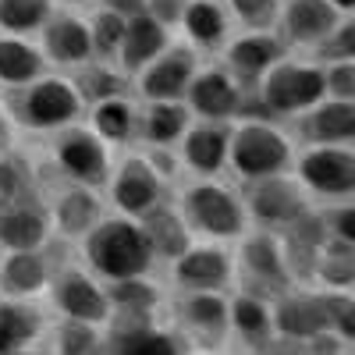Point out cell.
Masks as SVG:
<instances>
[{"instance_id":"16","label":"cell","mask_w":355,"mask_h":355,"mask_svg":"<svg viewBox=\"0 0 355 355\" xmlns=\"http://www.w3.org/2000/svg\"><path fill=\"white\" fill-rule=\"evenodd\" d=\"M40 50L50 68H75L93 57V40H89V21L75 11L53 8V15L40 28Z\"/></svg>"},{"instance_id":"8","label":"cell","mask_w":355,"mask_h":355,"mask_svg":"<svg viewBox=\"0 0 355 355\" xmlns=\"http://www.w3.org/2000/svg\"><path fill=\"white\" fill-rule=\"evenodd\" d=\"M295 178L309 196L352 199L355 196V150L341 142H309L295 160Z\"/></svg>"},{"instance_id":"38","label":"cell","mask_w":355,"mask_h":355,"mask_svg":"<svg viewBox=\"0 0 355 355\" xmlns=\"http://www.w3.org/2000/svg\"><path fill=\"white\" fill-rule=\"evenodd\" d=\"M323 313H327V327L341 341H355V291L352 288H323Z\"/></svg>"},{"instance_id":"15","label":"cell","mask_w":355,"mask_h":355,"mask_svg":"<svg viewBox=\"0 0 355 355\" xmlns=\"http://www.w3.org/2000/svg\"><path fill=\"white\" fill-rule=\"evenodd\" d=\"M53 239L43 192L0 202V249H43Z\"/></svg>"},{"instance_id":"45","label":"cell","mask_w":355,"mask_h":355,"mask_svg":"<svg viewBox=\"0 0 355 355\" xmlns=\"http://www.w3.org/2000/svg\"><path fill=\"white\" fill-rule=\"evenodd\" d=\"M100 8H110V11H117V15H135V11H146V0H96Z\"/></svg>"},{"instance_id":"34","label":"cell","mask_w":355,"mask_h":355,"mask_svg":"<svg viewBox=\"0 0 355 355\" xmlns=\"http://www.w3.org/2000/svg\"><path fill=\"white\" fill-rule=\"evenodd\" d=\"M50 348L61 355H89V352H103V323H89V320H71V316H57L53 331L46 327Z\"/></svg>"},{"instance_id":"37","label":"cell","mask_w":355,"mask_h":355,"mask_svg":"<svg viewBox=\"0 0 355 355\" xmlns=\"http://www.w3.org/2000/svg\"><path fill=\"white\" fill-rule=\"evenodd\" d=\"M107 302H110V309L157 313V306H160V288H157L153 281H146V274L117 277V281H107Z\"/></svg>"},{"instance_id":"49","label":"cell","mask_w":355,"mask_h":355,"mask_svg":"<svg viewBox=\"0 0 355 355\" xmlns=\"http://www.w3.org/2000/svg\"><path fill=\"white\" fill-rule=\"evenodd\" d=\"M352 142H355V139H352Z\"/></svg>"},{"instance_id":"9","label":"cell","mask_w":355,"mask_h":355,"mask_svg":"<svg viewBox=\"0 0 355 355\" xmlns=\"http://www.w3.org/2000/svg\"><path fill=\"white\" fill-rule=\"evenodd\" d=\"M242 202H245V214L256 224L281 231L284 224L299 220L309 210V192L302 189L299 178H288L284 171H277L266 178H252Z\"/></svg>"},{"instance_id":"17","label":"cell","mask_w":355,"mask_h":355,"mask_svg":"<svg viewBox=\"0 0 355 355\" xmlns=\"http://www.w3.org/2000/svg\"><path fill=\"white\" fill-rule=\"evenodd\" d=\"M171 277L182 291H224L234 281V263L220 245H189L171 259Z\"/></svg>"},{"instance_id":"33","label":"cell","mask_w":355,"mask_h":355,"mask_svg":"<svg viewBox=\"0 0 355 355\" xmlns=\"http://www.w3.org/2000/svg\"><path fill=\"white\" fill-rule=\"evenodd\" d=\"M323 288H355V242L327 234L313 259V274Z\"/></svg>"},{"instance_id":"39","label":"cell","mask_w":355,"mask_h":355,"mask_svg":"<svg viewBox=\"0 0 355 355\" xmlns=\"http://www.w3.org/2000/svg\"><path fill=\"white\" fill-rule=\"evenodd\" d=\"M121 33H125V15H117L110 8H100L93 18H89L93 57H100V61H114L117 46H121Z\"/></svg>"},{"instance_id":"44","label":"cell","mask_w":355,"mask_h":355,"mask_svg":"<svg viewBox=\"0 0 355 355\" xmlns=\"http://www.w3.org/2000/svg\"><path fill=\"white\" fill-rule=\"evenodd\" d=\"M189 0H146V11H150L157 21H164L167 28L182 21V11H185Z\"/></svg>"},{"instance_id":"26","label":"cell","mask_w":355,"mask_h":355,"mask_svg":"<svg viewBox=\"0 0 355 355\" xmlns=\"http://www.w3.org/2000/svg\"><path fill=\"white\" fill-rule=\"evenodd\" d=\"M281 57H284V46L277 36H270V28L266 33L249 28L245 36L227 43V71L239 82H259L263 71L270 64H277Z\"/></svg>"},{"instance_id":"3","label":"cell","mask_w":355,"mask_h":355,"mask_svg":"<svg viewBox=\"0 0 355 355\" xmlns=\"http://www.w3.org/2000/svg\"><path fill=\"white\" fill-rule=\"evenodd\" d=\"M178 214L185 217L189 231L202 234L206 242H234L239 234H245V224H249L242 196H234L227 185L210 182V178L182 189Z\"/></svg>"},{"instance_id":"48","label":"cell","mask_w":355,"mask_h":355,"mask_svg":"<svg viewBox=\"0 0 355 355\" xmlns=\"http://www.w3.org/2000/svg\"><path fill=\"white\" fill-rule=\"evenodd\" d=\"M338 11H355V0H331Z\"/></svg>"},{"instance_id":"20","label":"cell","mask_w":355,"mask_h":355,"mask_svg":"<svg viewBox=\"0 0 355 355\" xmlns=\"http://www.w3.org/2000/svg\"><path fill=\"white\" fill-rule=\"evenodd\" d=\"M178 323L185 327V341L220 345L227 334V299L224 291H185L178 302Z\"/></svg>"},{"instance_id":"22","label":"cell","mask_w":355,"mask_h":355,"mask_svg":"<svg viewBox=\"0 0 355 355\" xmlns=\"http://www.w3.org/2000/svg\"><path fill=\"white\" fill-rule=\"evenodd\" d=\"M227 135L231 128H224V121H202L182 132V146H178V157L189 171H196L199 178H214L224 164H227Z\"/></svg>"},{"instance_id":"6","label":"cell","mask_w":355,"mask_h":355,"mask_svg":"<svg viewBox=\"0 0 355 355\" xmlns=\"http://www.w3.org/2000/svg\"><path fill=\"white\" fill-rule=\"evenodd\" d=\"M259 103L266 117H288L302 114L316 100L327 96V78H323V64H302V61H281L270 64L259 78Z\"/></svg>"},{"instance_id":"46","label":"cell","mask_w":355,"mask_h":355,"mask_svg":"<svg viewBox=\"0 0 355 355\" xmlns=\"http://www.w3.org/2000/svg\"><path fill=\"white\" fill-rule=\"evenodd\" d=\"M11 139H15V125H11L8 110L0 107V150H8V146H11Z\"/></svg>"},{"instance_id":"35","label":"cell","mask_w":355,"mask_h":355,"mask_svg":"<svg viewBox=\"0 0 355 355\" xmlns=\"http://www.w3.org/2000/svg\"><path fill=\"white\" fill-rule=\"evenodd\" d=\"M178 25L185 28V36L196 46H217L227 36V18H224V11L214 4V0H189Z\"/></svg>"},{"instance_id":"28","label":"cell","mask_w":355,"mask_h":355,"mask_svg":"<svg viewBox=\"0 0 355 355\" xmlns=\"http://www.w3.org/2000/svg\"><path fill=\"white\" fill-rule=\"evenodd\" d=\"M43 71H50V64H46L40 43H33L28 36L0 33V89L25 85V82L40 78Z\"/></svg>"},{"instance_id":"24","label":"cell","mask_w":355,"mask_h":355,"mask_svg":"<svg viewBox=\"0 0 355 355\" xmlns=\"http://www.w3.org/2000/svg\"><path fill=\"white\" fill-rule=\"evenodd\" d=\"M46 334V316L36 299H11L0 295V355L33 348Z\"/></svg>"},{"instance_id":"21","label":"cell","mask_w":355,"mask_h":355,"mask_svg":"<svg viewBox=\"0 0 355 355\" xmlns=\"http://www.w3.org/2000/svg\"><path fill=\"white\" fill-rule=\"evenodd\" d=\"M171 43L167 25L157 21L150 11H135L125 18V33H121V46L114 53V64L125 75H135L139 68H146L153 57Z\"/></svg>"},{"instance_id":"25","label":"cell","mask_w":355,"mask_h":355,"mask_svg":"<svg viewBox=\"0 0 355 355\" xmlns=\"http://www.w3.org/2000/svg\"><path fill=\"white\" fill-rule=\"evenodd\" d=\"M299 132L306 142H352L355 139V100L323 96L302 110Z\"/></svg>"},{"instance_id":"1","label":"cell","mask_w":355,"mask_h":355,"mask_svg":"<svg viewBox=\"0 0 355 355\" xmlns=\"http://www.w3.org/2000/svg\"><path fill=\"white\" fill-rule=\"evenodd\" d=\"M0 107L8 110L15 128L36 132V135H50L71 121H82V110H85L71 75H50V71H43L40 78L25 85L4 89Z\"/></svg>"},{"instance_id":"12","label":"cell","mask_w":355,"mask_h":355,"mask_svg":"<svg viewBox=\"0 0 355 355\" xmlns=\"http://www.w3.org/2000/svg\"><path fill=\"white\" fill-rule=\"evenodd\" d=\"M100 189H89V185H78V182H64L43 192V202H46V214H50V231L64 242H78L82 234L93 227L100 217H103V202L96 196Z\"/></svg>"},{"instance_id":"42","label":"cell","mask_w":355,"mask_h":355,"mask_svg":"<svg viewBox=\"0 0 355 355\" xmlns=\"http://www.w3.org/2000/svg\"><path fill=\"white\" fill-rule=\"evenodd\" d=\"M323 78H327V96L355 100V61H331L323 68Z\"/></svg>"},{"instance_id":"4","label":"cell","mask_w":355,"mask_h":355,"mask_svg":"<svg viewBox=\"0 0 355 355\" xmlns=\"http://www.w3.org/2000/svg\"><path fill=\"white\" fill-rule=\"evenodd\" d=\"M295 160L291 153V139L274 128L270 121H239L227 135V164L231 171L242 178V182H252V178H266V174H277L288 171Z\"/></svg>"},{"instance_id":"29","label":"cell","mask_w":355,"mask_h":355,"mask_svg":"<svg viewBox=\"0 0 355 355\" xmlns=\"http://www.w3.org/2000/svg\"><path fill=\"white\" fill-rule=\"evenodd\" d=\"M89 128L107 146H125L132 142V135H139V110L128 100V93L107 96L100 103H89Z\"/></svg>"},{"instance_id":"31","label":"cell","mask_w":355,"mask_h":355,"mask_svg":"<svg viewBox=\"0 0 355 355\" xmlns=\"http://www.w3.org/2000/svg\"><path fill=\"white\" fill-rule=\"evenodd\" d=\"M192 114L185 100H146V110L139 114V135L153 146H171L182 139Z\"/></svg>"},{"instance_id":"27","label":"cell","mask_w":355,"mask_h":355,"mask_svg":"<svg viewBox=\"0 0 355 355\" xmlns=\"http://www.w3.org/2000/svg\"><path fill=\"white\" fill-rule=\"evenodd\" d=\"M139 227L146 234V245H150L153 259H178L192 245V231H189L185 217L178 214V206L157 202L153 210H146L139 217Z\"/></svg>"},{"instance_id":"18","label":"cell","mask_w":355,"mask_h":355,"mask_svg":"<svg viewBox=\"0 0 355 355\" xmlns=\"http://www.w3.org/2000/svg\"><path fill=\"white\" fill-rule=\"evenodd\" d=\"M270 320H274V334L302 341V345L316 331H327V313H323L320 291H306L295 284L270 302Z\"/></svg>"},{"instance_id":"2","label":"cell","mask_w":355,"mask_h":355,"mask_svg":"<svg viewBox=\"0 0 355 355\" xmlns=\"http://www.w3.org/2000/svg\"><path fill=\"white\" fill-rule=\"evenodd\" d=\"M82 259L100 281H117V277H135V274H150L153 252L146 245V234L135 217L114 214L100 217L89 227L82 239Z\"/></svg>"},{"instance_id":"5","label":"cell","mask_w":355,"mask_h":355,"mask_svg":"<svg viewBox=\"0 0 355 355\" xmlns=\"http://www.w3.org/2000/svg\"><path fill=\"white\" fill-rule=\"evenodd\" d=\"M234 242H239V256H231V263H234V281L242 284V291H252L259 299L274 302L281 291L295 284L274 231L239 234Z\"/></svg>"},{"instance_id":"40","label":"cell","mask_w":355,"mask_h":355,"mask_svg":"<svg viewBox=\"0 0 355 355\" xmlns=\"http://www.w3.org/2000/svg\"><path fill=\"white\" fill-rule=\"evenodd\" d=\"M234 18H239L245 28H256V33H266V28L277 25L281 15V0H227Z\"/></svg>"},{"instance_id":"10","label":"cell","mask_w":355,"mask_h":355,"mask_svg":"<svg viewBox=\"0 0 355 355\" xmlns=\"http://www.w3.org/2000/svg\"><path fill=\"white\" fill-rule=\"evenodd\" d=\"M46 295H50V306L57 309V316L103 323L107 313H110L107 288H103V281L93 270H89V266H85V270H82V266H75V263L53 266Z\"/></svg>"},{"instance_id":"41","label":"cell","mask_w":355,"mask_h":355,"mask_svg":"<svg viewBox=\"0 0 355 355\" xmlns=\"http://www.w3.org/2000/svg\"><path fill=\"white\" fill-rule=\"evenodd\" d=\"M316 57L320 61H355V18H348V21H338L334 28H331V36L327 40H320L316 46Z\"/></svg>"},{"instance_id":"7","label":"cell","mask_w":355,"mask_h":355,"mask_svg":"<svg viewBox=\"0 0 355 355\" xmlns=\"http://www.w3.org/2000/svg\"><path fill=\"white\" fill-rule=\"evenodd\" d=\"M50 160L57 174L68 182L89 185V189H103L110 178V146L82 121H71L64 128L50 132Z\"/></svg>"},{"instance_id":"14","label":"cell","mask_w":355,"mask_h":355,"mask_svg":"<svg viewBox=\"0 0 355 355\" xmlns=\"http://www.w3.org/2000/svg\"><path fill=\"white\" fill-rule=\"evenodd\" d=\"M199 68V57L192 46L178 43L164 46L146 68H139V96L142 100H185L189 78Z\"/></svg>"},{"instance_id":"30","label":"cell","mask_w":355,"mask_h":355,"mask_svg":"<svg viewBox=\"0 0 355 355\" xmlns=\"http://www.w3.org/2000/svg\"><path fill=\"white\" fill-rule=\"evenodd\" d=\"M227 331L245 338L249 345L263 348L274 338V320H270V302L259 299L252 291H239L227 302Z\"/></svg>"},{"instance_id":"36","label":"cell","mask_w":355,"mask_h":355,"mask_svg":"<svg viewBox=\"0 0 355 355\" xmlns=\"http://www.w3.org/2000/svg\"><path fill=\"white\" fill-rule=\"evenodd\" d=\"M53 8V0H0V33L36 36Z\"/></svg>"},{"instance_id":"23","label":"cell","mask_w":355,"mask_h":355,"mask_svg":"<svg viewBox=\"0 0 355 355\" xmlns=\"http://www.w3.org/2000/svg\"><path fill=\"white\" fill-rule=\"evenodd\" d=\"M341 11L331 4V0H284L277 25L284 28V36L291 43L302 46H316L320 40L331 36V28L341 21Z\"/></svg>"},{"instance_id":"19","label":"cell","mask_w":355,"mask_h":355,"mask_svg":"<svg viewBox=\"0 0 355 355\" xmlns=\"http://www.w3.org/2000/svg\"><path fill=\"white\" fill-rule=\"evenodd\" d=\"M53 263L43 249H0V295L40 299L46 295Z\"/></svg>"},{"instance_id":"11","label":"cell","mask_w":355,"mask_h":355,"mask_svg":"<svg viewBox=\"0 0 355 355\" xmlns=\"http://www.w3.org/2000/svg\"><path fill=\"white\" fill-rule=\"evenodd\" d=\"M110 192V206L125 217H142L146 210H153L157 202H164V178L153 171V164L142 153L125 157L117 167H110L107 185Z\"/></svg>"},{"instance_id":"47","label":"cell","mask_w":355,"mask_h":355,"mask_svg":"<svg viewBox=\"0 0 355 355\" xmlns=\"http://www.w3.org/2000/svg\"><path fill=\"white\" fill-rule=\"evenodd\" d=\"M53 4H57V8H61V4H64V8H82V4H93V0H53Z\"/></svg>"},{"instance_id":"43","label":"cell","mask_w":355,"mask_h":355,"mask_svg":"<svg viewBox=\"0 0 355 355\" xmlns=\"http://www.w3.org/2000/svg\"><path fill=\"white\" fill-rule=\"evenodd\" d=\"M323 220H327L331 234H338V239H348V242H355V199H352V202H341V206H334L331 214H323Z\"/></svg>"},{"instance_id":"13","label":"cell","mask_w":355,"mask_h":355,"mask_svg":"<svg viewBox=\"0 0 355 355\" xmlns=\"http://www.w3.org/2000/svg\"><path fill=\"white\" fill-rule=\"evenodd\" d=\"M242 85L227 68H196L189 78L185 107L202 121H231L234 114H242Z\"/></svg>"},{"instance_id":"32","label":"cell","mask_w":355,"mask_h":355,"mask_svg":"<svg viewBox=\"0 0 355 355\" xmlns=\"http://www.w3.org/2000/svg\"><path fill=\"white\" fill-rule=\"evenodd\" d=\"M71 82L78 89L82 103H100L107 96H121L128 93V75L117 68L114 61H100V57H89V61L71 68Z\"/></svg>"}]
</instances>
